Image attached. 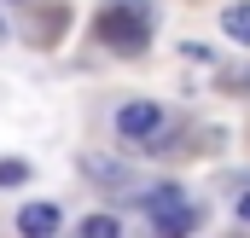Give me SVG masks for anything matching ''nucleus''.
<instances>
[{
  "label": "nucleus",
  "instance_id": "nucleus-5",
  "mask_svg": "<svg viewBox=\"0 0 250 238\" xmlns=\"http://www.w3.org/2000/svg\"><path fill=\"white\" fill-rule=\"evenodd\" d=\"M221 29H227L233 41H245V47H250V0H239V6L221 12Z\"/></svg>",
  "mask_w": 250,
  "mask_h": 238
},
{
  "label": "nucleus",
  "instance_id": "nucleus-2",
  "mask_svg": "<svg viewBox=\"0 0 250 238\" xmlns=\"http://www.w3.org/2000/svg\"><path fill=\"white\" fill-rule=\"evenodd\" d=\"M163 128H169V117H163V105H151V99H128L123 111H117V134H123V139H134V145L157 139Z\"/></svg>",
  "mask_w": 250,
  "mask_h": 238
},
{
  "label": "nucleus",
  "instance_id": "nucleus-7",
  "mask_svg": "<svg viewBox=\"0 0 250 238\" xmlns=\"http://www.w3.org/2000/svg\"><path fill=\"white\" fill-rule=\"evenodd\" d=\"M87 175H99V186H123L128 169L123 163H105V157H87Z\"/></svg>",
  "mask_w": 250,
  "mask_h": 238
},
{
  "label": "nucleus",
  "instance_id": "nucleus-8",
  "mask_svg": "<svg viewBox=\"0 0 250 238\" xmlns=\"http://www.w3.org/2000/svg\"><path fill=\"white\" fill-rule=\"evenodd\" d=\"M29 180V163H18V157H0V186H23Z\"/></svg>",
  "mask_w": 250,
  "mask_h": 238
},
{
  "label": "nucleus",
  "instance_id": "nucleus-9",
  "mask_svg": "<svg viewBox=\"0 0 250 238\" xmlns=\"http://www.w3.org/2000/svg\"><path fill=\"white\" fill-rule=\"evenodd\" d=\"M239 221H250V192H245V198H239Z\"/></svg>",
  "mask_w": 250,
  "mask_h": 238
},
{
  "label": "nucleus",
  "instance_id": "nucleus-4",
  "mask_svg": "<svg viewBox=\"0 0 250 238\" xmlns=\"http://www.w3.org/2000/svg\"><path fill=\"white\" fill-rule=\"evenodd\" d=\"M18 227H23V238H53L59 233V209L53 203H29V209H18Z\"/></svg>",
  "mask_w": 250,
  "mask_h": 238
},
{
  "label": "nucleus",
  "instance_id": "nucleus-6",
  "mask_svg": "<svg viewBox=\"0 0 250 238\" xmlns=\"http://www.w3.org/2000/svg\"><path fill=\"white\" fill-rule=\"evenodd\" d=\"M82 238H123V221L117 215H87L82 221Z\"/></svg>",
  "mask_w": 250,
  "mask_h": 238
},
{
  "label": "nucleus",
  "instance_id": "nucleus-3",
  "mask_svg": "<svg viewBox=\"0 0 250 238\" xmlns=\"http://www.w3.org/2000/svg\"><path fill=\"white\" fill-rule=\"evenodd\" d=\"M198 227H204V215L192 203H175V209H157L151 215V238H192Z\"/></svg>",
  "mask_w": 250,
  "mask_h": 238
},
{
  "label": "nucleus",
  "instance_id": "nucleus-10",
  "mask_svg": "<svg viewBox=\"0 0 250 238\" xmlns=\"http://www.w3.org/2000/svg\"><path fill=\"white\" fill-rule=\"evenodd\" d=\"M0 35H6V23H0Z\"/></svg>",
  "mask_w": 250,
  "mask_h": 238
},
{
  "label": "nucleus",
  "instance_id": "nucleus-1",
  "mask_svg": "<svg viewBox=\"0 0 250 238\" xmlns=\"http://www.w3.org/2000/svg\"><path fill=\"white\" fill-rule=\"evenodd\" d=\"M93 35H99L105 47H117V53H140V47L151 41V12H146L140 0H111V6L99 12Z\"/></svg>",
  "mask_w": 250,
  "mask_h": 238
}]
</instances>
